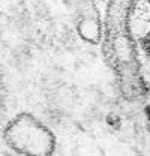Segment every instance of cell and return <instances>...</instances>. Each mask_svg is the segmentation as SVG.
<instances>
[{"mask_svg": "<svg viewBox=\"0 0 150 156\" xmlns=\"http://www.w3.org/2000/svg\"><path fill=\"white\" fill-rule=\"evenodd\" d=\"M144 116H146V119L149 120V123H150V102L146 105V108H144Z\"/></svg>", "mask_w": 150, "mask_h": 156, "instance_id": "3957f363", "label": "cell"}, {"mask_svg": "<svg viewBox=\"0 0 150 156\" xmlns=\"http://www.w3.org/2000/svg\"><path fill=\"white\" fill-rule=\"evenodd\" d=\"M107 122H108V125H110L111 128H114V129H119V128H120V125H122L120 119H119V117H116V116H110Z\"/></svg>", "mask_w": 150, "mask_h": 156, "instance_id": "7a4b0ae2", "label": "cell"}, {"mask_svg": "<svg viewBox=\"0 0 150 156\" xmlns=\"http://www.w3.org/2000/svg\"><path fill=\"white\" fill-rule=\"evenodd\" d=\"M140 48H141V51L150 57V30L149 32H146L141 38H140Z\"/></svg>", "mask_w": 150, "mask_h": 156, "instance_id": "6da1fadb", "label": "cell"}, {"mask_svg": "<svg viewBox=\"0 0 150 156\" xmlns=\"http://www.w3.org/2000/svg\"><path fill=\"white\" fill-rule=\"evenodd\" d=\"M146 2H147V3H149V6H150V0H146Z\"/></svg>", "mask_w": 150, "mask_h": 156, "instance_id": "277c9868", "label": "cell"}]
</instances>
